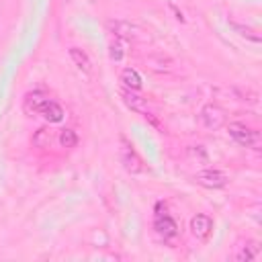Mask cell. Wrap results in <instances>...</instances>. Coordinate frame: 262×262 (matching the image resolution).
I'll use <instances>...</instances> for the list:
<instances>
[{
  "instance_id": "cell-10",
  "label": "cell",
  "mask_w": 262,
  "mask_h": 262,
  "mask_svg": "<svg viewBox=\"0 0 262 262\" xmlns=\"http://www.w3.org/2000/svg\"><path fill=\"white\" fill-rule=\"evenodd\" d=\"M70 57L74 59V63H76L82 72H90V59H88V55H86L84 51H80L78 47H72V49H70Z\"/></svg>"
},
{
  "instance_id": "cell-8",
  "label": "cell",
  "mask_w": 262,
  "mask_h": 262,
  "mask_svg": "<svg viewBox=\"0 0 262 262\" xmlns=\"http://www.w3.org/2000/svg\"><path fill=\"white\" fill-rule=\"evenodd\" d=\"M123 164H125V168H127L129 172H139V170H141L139 160H137L135 151H133L129 145H125V147H123Z\"/></svg>"
},
{
  "instance_id": "cell-1",
  "label": "cell",
  "mask_w": 262,
  "mask_h": 262,
  "mask_svg": "<svg viewBox=\"0 0 262 262\" xmlns=\"http://www.w3.org/2000/svg\"><path fill=\"white\" fill-rule=\"evenodd\" d=\"M27 108L33 111V113H39L43 115L47 121L51 123H57L63 119V108L55 102V100H49V98H43L39 94H29L27 96Z\"/></svg>"
},
{
  "instance_id": "cell-2",
  "label": "cell",
  "mask_w": 262,
  "mask_h": 262,
  "mask_svg": "<svg viewBox=\"0 0 262 262\" xmlns=\"http://www.w3.org/2000/svg\"><path fill=\"white\" fill-rule=\"evenodd\" d=\"M227 133L239 143V145H246V147H256L258 145V131L246 127L244 123H229L227 125Z\"/></svg>"
},
{
  "instance_id": "cell-4",
  "label": "cell",
  "mask_w": 262,
  "mask_h": 262,
  "mask_svg": "<svg viewBox=\"0 0 262 262\" xmlns=\"http://www.w3.org/2000/svg\"><path fill=\"white\" fill-rule=\"evenodd\" d=\"M154 227H156V231L164 237V239H170V237H174L176 233H178V227H176V221L164 211V213H158L156 215V221H154Z\"/></svg>"
},
{
  "instance_id": "cell-9",
  "label": "cell",
  "mask_w": 262,
  "mask_h": 262,
  "mask_svg": "<svg viewBox=\"0 0 262 262\" xmlns=\"http://www.w3.org/2000/svg\"><path fill=\"white\" fill-rule=\"evenodd\" d=\"M121 82H123L127 88H133V90H137V88L141 86V76H139L135 70L127 68V70H123V74H121Z\"/></svg>"
},
{
  "instance_id": "cell-6",
  "label": "cell",
  "mask_w": 262,
  "mask_h": 262,
  "mask_svg": "<svg viewBox=\"0 0 262 262\" xmlns=\"http://www.w3.org/2000/svg\"><path fill=\"white\" fill-rule=\"evenodd\" d=\"M123 100H125V104L129 106V108H133V111H137V113H141L143 117H149L151 119V113L147 111V106H145V100L143 98H139V96H135V94H131L129 90H123Z\"/></svg>"
},
{
  "instance_id": "cell-11",
  "label": "cell",
  "mask_w": 262,
  "mask_h": 262,
  "mask_svg": "<svg viewBox=\"0 0 262 262\" xmlns=\"http://www.w3.org/2000/svg\"><path fill=\"white\" fill-rule=\"evenodd\" d=\"M59 141H61L63 147H74L78 143V137H76V133L72 129H63L61 135H59Z\"/></svg>"
},
{
  "instance_id": "cell-3",
  "label": "cell",
  "mask_w": 262,
  "mask_h": 262,
  "mask_svg": "<svg viewBox=\"0 0 262 262\" xmlns=\"http://www.w3.org/2000/svg\"><path fill=\"white\" fill-rule=\"evenodd\" d=\"M194 180L199 184L207 186V188H221V186L227 184V176L223 172H219V170H203V172H199L194 176Z\"/></svg>"
},
{
  "instance_id": "cell-5",
  "label": "cell",
  "mask_w": 262,
  "mask_h": 262,
  "mask_svg": "<svg viewBox=\"0 0 262 262\" xmlns=\"http://www.w3.org/2000/svg\"><path fill=\"white\" fill-rule=\"evenodd\" d=\"M190 229H192V233H194L196 237L207 239L209 233L213 231V221H211L209 215H196V217L190 219Z\"/></svg>"
},
{
  "instance_id": "cell-7",
  "label": "cell",
  "mask_w": 262,
  "mask_h": 262,
  "mask_svg": "<svg viewBox=\"0 0 262 262\" xmlns=\"http://www.w3.org/2000/svg\"><path fill=\"white\" fill-rule=\"evenodd\" d=\"M201 117H203V121H205V125H207L209 129H217V127L223 123V115H221V111L215 108V106H205Z\"/></svg>"
}]
</instances>
